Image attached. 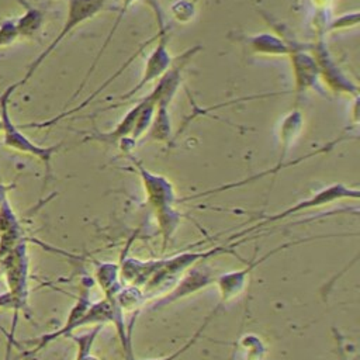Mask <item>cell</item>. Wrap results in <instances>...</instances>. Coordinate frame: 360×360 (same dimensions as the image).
<instances>
[{
    "label": "cell",
    "instance_id": "cell-1",
    "mask_svg": "<svg viewBox=\"0 0 360 360\" xmlns=\"http://www.w3.org/2000/svg\"><path fill=\"white\" fill-rule=\"evenodd\" d=\"M128 158L141 179L146 202L156 217L159 232L163 240L162 252H165L169 240L172 239L181 222V212L174 207V204L180 200L176 195L173 183L166 176L149 170L146 166H143L141 160H138L131 153H128Z\"/></svg>",
    "mask_w": 360,
    "mask_h": 360
},
{
    "label": "cell",
    "instance_id": "cell-2",
    "mask_svg": "<svg viewBox=\"0 0 360 360\" xmlns=\"http://www.w3.org/2000/svg\"><path fill=\"white\" fill-rule=\"evenodd\" d=\"M0 262H3L6 269V281L8 291L0 295V307L10 308L14 312L13 326L10 339L14 335V325L17 314L27 304L28 297V250L25 239L20 240Z\"/></svg>",
    "mask_w": 360,
    "mask_h": 360
},
{
    "label": "cell",
    "instance_id": "cell-3",
    "mask_svg": "<svg viewBox=\"0 0 360 360\" xmlns=\"http://www.w3.org/2000/svg\"><path fill=\"white\" fill-rule=\"evenodd\" d=\"M18 83H13L10 84L0 96V117H1V122H3V134H4V146L14 149L17 152L21 153H27L31 155L34 158H37L38 160L42 162L44 167H45V176L46 180L52 176V158L59 152V149L63 146V142L51 145V146H41L38 143H35L32 139H30L25 134H22L20 131V127H17L10 117V98L13 96V93L18 89Z\"/></svg>",
    "mask_w": 360,
    "mask_h": 360
},
{
    "label": "cell",
    "instance_id": "cell-4",
    "mask_svg": "<svg viewBox=\"0 0 360 360\" xmlns=\"http://www.w3.org/2000/svg\"><path fill=\"white\" fill-rule=\"evenodd\" d=\"M93 283L89 277L84 278V281H82V288H80V294L76 300V302L73 304V307L69 311V315L65 321V323L55 332L42 335L37 343V346L27 352V354H35L39 350H42L45 346H48L51 342L59 339V338H69L70 335H73V332L82 326H101L105 322V314L104 309L93 302L91 304V298H90V288H91Z\"/></svg>",
    "mask_w": 360,
    "mask_h": 360
},
{
    "label": "cell",
    "instance_id": "cell-5",
    "mask_svg": "<svg viewBox=\"0 0 360 360\" xmlns=\"http://www.w3.org/2000/svg\"><path fill=\"white\" fill-rule=\"evenodd\" d=\"M108 0H68V13H66V20L59 31V34L52 39V42L31 62V65L28 66L24 77L17 82L18 86L25 84L32 75L35 73V70L42 65V62L59 46V44L73 31L76 30L79 25H82L83 22L94 18L107 4Z\"/></svg>",
    "mask_w": 360,
    "mask_h": 360
},
{
    "label": "cell",
    "instance_id": "cell-6",
    "mask_svg": "<svg viewBox=\"0 0 360 360\" xmlns=\"http://www.w3.org/2000/svg\"><path fill=\"white\" fill-rule=\"evenodd\" d=\"M360 197V191L357 187H352V186H347L345 183H333L328 187H323L321 188L319 191H316L315 194L307 197V198H302L300 201H297L295 204L284 208L283 211L280 212H276L273 215H269L266 218H263L262 221L256 222L255 225H252L250 228H246L245 231L239 232V233H235L233 238H239L240 235H245L248 232H252L255 229H259L262 226H266L269 224H273V222H277V221H283L291 215H295L298 212H302L305 210H312V208H319V207H323V205H329V204H333L336 201H340V200H347V198H352V200H357Z\"/></svg>",
    "mask_w": 360,
    "mask_h": 360
},
{
    "label": "cell",
    "instance_id": "cell-7",
    "mask_svg": "<svg viewBox=\"0 0 360 360\" xmlns=\"http://www.w3.org/2000/svg\"><path fill=\"white\" fill-rule=\"evenodd\" d=\"M309 52L316 62L319 79L325 83V86H328L336 94L352 96L354 98L359 97L357 84L340 69L322 37H318L315 42L309 44Z\"/></svg>",
    "mask_w": 360,
    "mask_h": 360
},
{
    "label": "cell",
    "instance_id": "cell-8",
    "mask_svg": "<svg viewBox=\"0 0 360 360\" xmlns=\"http://www.w3.org/2000/svg\"><path fill=\"white\" fill-rule=\"evenodd\" d=\"M204 262L205 260L198 262L197 264L191 266L187 271H184L186 274L176 281V284L172 287V290L167 291V294H163L162 297L153 301L152 309H160L169 304L183 300L191 294H195L211 284H215L217 274L214 273L212 267H210Z\"/></svg>",
    "mask_w": 360,
    "mask_h": 360
},
{
    "label": "cell",
    "instance_id": "cell-9",
    "mask_svg": "<svg viewBox=\"0 0 360 360\" xmlns=\"http://www.w3.org/2000/svg\"><path fill=\"white\" fill-rule=\"evenodd\" d=\"M156 35H158V42L146 58L145 68H143V72H142V76H141L139 82L131 90L121 94L118 97L120 101L129 100L136 93H139L143 87H146L152 82L158 80L170 68V65L173 62V58L169 52V32L156 34Z\"/></svg>",
    "mask_w": 360,
    "mask_h": 360
},
{
    "label": "cell",
    "instance_id": "cell-10",
    "mask_svg": "<svg viewBox=\"0 0 360 360\" xmlns=\"http://www.w3.org/2000/svg\"><path fill=\"white\" fill-rule=\"evenodd\" d=\"M314 239V238H311ZM311 239H301V240H295V242H288V243H284L281 246H277L276 249L270 250L269 253H266L264 256L256 259H250L248 266L240 269V270H235V271H228V273H222V274H218L217 276V280H215V284L218 285V290H219V295H221V304L226 302V301H231L233 300L235 297H238L240 292H243V290L246 288V284H248V280H249V276L252 273V270L255 267H257L259 264H262L267 257H270L271 255L288 248V246H294V245H298V243H302V242H307V240H311Z\"/></svg>",
    "mask_w": 360,
    "mask_h": 360
},
{
    "label": "cell",
    "instance_id": "cell-11",
    "mask_svg": "<svg viewBox=\"0 0 360 360\" xmlns=\"http://www.w3.org/2000/svg\"><path fill=\"white\" fill-rule=\"evenodd\" d=\"M292 77H294V93L301 94L308 90H316L322 93L319 87V70L314 56L309 52V45L298 44L288 55Z\"/></svg>",
    "mask_w": 360,
    "mask_h": 360
},
{
    "label": "cell",
    "instance_id": "cell-12",
    "mask_svg": "<svg viewBox=\"0 0 360 360\" xmlns=\"http://www.w3.org/2000/svg\"><path fill=\"white\" fill-rule=\"evenodd\" d=\"M246 42L253 53L264 56H288L291 51L298 46V42L284 39L283 37L270 32L250 35Z\"/></svg>",
    "mask_w": 360,
    "mask_h": 360
},
{
    "label": "cell",
    "instance_id": "cell-13",
    "mask_svg": "<svg viewBox=\"0 0 360 360\" xmlns=\"http://www.w3.org/2000/svg\"><path fill=\"white\" fill-rule=\"evenodd\" d=\"M22 239L25 238L20 221L8 200H6L0 205V260Z\"/></svg>",
    "mask_w": 360,
    "mask_h": 360
},
{
    "label": "cell",
    "instance_id": "cell-14",
    "mask_svg": "<svg viewBox=\"0 0 360 360\" xmlns=\"http://www.w3.org/2000/svg\"><path fill=\"white\" fill-rule=\"evenodd\" d=\"M302 127H304V115L298 108L288 111L283 117L280 122V129H278V138H280L278 165H281L285 156L288 155L290 149L292 148L297 138L300 136Z\"/></svg>",
    "mask_w": 360,
    "mask_h": 360
},
{
    "label": "cell",
    "instance_id": "cell-15",
    "mask_svg": "<svg viewBox=\"0 0 360 360\" xmlns=\"http://www.w3.org/2000/svg\"><path fill=\"white\" fill-rule=\"evenodd\" d=\"M139 108H141V101H138L135 105H132L111 131L94 132L89 136V139H94V141L108 143V145H118L121 141L131 136Z\"/></svg>",
    "mask_w": 360,
    "mask_h": 360
},
{
    "label": "cell",
    "instance_id": "cell-16",
    "mask_svg": "<svg viewBox=\"0 0 360 360\" xmlns=\"http://www.w3.org/2000/svg\"><path fill=\"white\" fill-rule=\"evenodd\" d=\"M96 281L100 288L104 291V297L112 300L120 288L122 287V281L120 277V263L111 262H100L96 266Z\"/></svg>",
    "mask_w": 360,
    "mask_h": 360
},
{
    "label": "cell",
    "instance_id": "cell-17",
    "mask_svg": "<svg viewBox=\"0 0 360 360\" xmlns=\"http://www.w3.org/2000/svg\"><path fill=\"white\" fill-rule=\"evenodd\" d=\"M20 4L24 7V14L15 18V28L18 37L32 38L44 24V11L38 7H34L27 0H18Z\"/></svg>",
    "mask_w": 360,
    "mask_h": 360
},
{
    "label": "cell",
    "instance_id": "cell-18",
    "mask_svg": "<svg viewBox=\"0 0 360 360\" xmlns=\"http://www.w3.org/2000/svg\"><path fill=\"white\" fill-rule=\"evenodd\" d=\"M169 105L170 104L162 103V101L156 104L155 115L148 129L149 139L158 141V142H169L172 136V120H170Z\"/></svg>",
    "mask_w": 360,
    "mask_h": 360
},
{
    "label": "cell",
    "instance_id": "cell-19",
    "mask_svg": "<svg viewBox=\"0 0 360 360\" xmlns=\"http://www.w3.org/2000/svg\"><path fill=\"white\" fill-rule=\"evenodd\" d=\"M136 0H122V4H121V7H120V10H118V14H117V17H115V21H114V24H112V27L110 28V31H108V34H107V37H105V39H104V42H103V45L100 46V49H98V53H97V56L94 58V60H93V63L90 65V68H89V70H87V73H86V76L83 77V80L80 82V86L77 87V90L73 93V96L70 97V100H69V103L70 101H73L76 97H77V94L83 90V87L86 86V83H87V80H89V77L91 76V73L94 72V69L97 68V63H98V60H100V58H101V55L104 53V51H105V48L108 46V44L111 42V39H112V37H114V34L117 32V30H118V27H120V24H121V21H122V18L125 17V14L128 13V10H129V7L135 3Z\"/></svg>",
    "mask_w": 360,
    "mask_h": 360
},
{
    "label": "cell",
    "instance_id": "cell-20",
    "mask_svg": "<svg viewBox=\"0 0 360 360\" xmlns=\"http://www.w3.org/2000/svg\"><path fill=\"white\" fill-rule=\"evenodd\" d=\"M146 295L143 290L134 284H122L112 301L122 312H138L139 308L146 304Z\"/></svg>",
    "mask_w": 360,
    "mask_h": 360
},
{
    "label": "cell",
    "instance_id": "cell-21",
    "mask_svg": "<svg viewBox=\"0 0 360 360\" xmlns=\"http://www.w3.org/2000/svg\"><path fill=\"white\" fill-rule=\"evenodd\" d=\"M139 101H141V108H139V112H138V117L135 121L134 131L129 136V139L134 142H136L142 135H145L148 132V129L152 124L153 115H155V110H156V100L150 93L146 94L145 97H142Z\"/></svg>",
    "mask_w": 360,
    "mask_h": 360
},
{
    "label": "cell",
    "instance_id": "cell-22",
    "mask_svg": "<svg viewBox=\"0 0 360 360\" xmlns=\"http://www.w3.org/2000/svg\"><path fill=\"white\" fill-rule=\"evenodd\" d=\"M101 329H103V326H93V329L87 333H83L79 336H76V335L69 336L77 345L76 360H98V357L91 354V347H93L96 338Z\"/></svg>",
    "mask_w": 360,
    "mask_h": 360
},
{
    "label": "cell",
    "instance_id": "cell-23",
    "mask_svg": "<svg viewBox=\"0 0 360 360\" xmlns=\"http://www.w3.org/2000/svg\"><path fill=\"white\" fill-rule=\"evenodd\" d=\"M221 305H222V304L219 302V304H218V305H217V307H215V308H214V309H212V311H211V312L204 318V321H202V323L200 325V328L194 332V335H193V336H191V338H190V339H188V340H187V342H186L180 349H177L176 352L170 353L169 356H165V357H160V359H150V360H177L180 356H183L188 349H191V347L194 346V343L198 340V338L202 335L204 329H205V328H207V325L210 323L211 318H212V316L218 312V309L221 308Z\"/></svg>",
    "mask_w": 360,
    "mask_h": 360
},
{
    "label": "cell",
    "instance_id": "cell-24",
    "mask_svg": "<svg viewBox=\"0 0 360 360\" xmlns=\"http://www.w3.org/2000/svg\"><path fill=\"white\" fill-rule=\"evenodd\" d=\"M359 20H360V13H359V11L346 13V14H342V15H339V17H333L332 20L328 21V25H326V28H325V32L357 27Z\"/></svg>",
    "mask_w": 360,
    "mask_h": 360
},
{
    "label": "cell",
    "instance_id": "cell-25",
    "mask_svg": "<svg viewBox=\"0 0 360 360\" xmlns=\"http://www.w3.org/2000/svg\"><path fill=\"white\" fill-rule=\"evenodd\" d=\"M170 13L179 22H188L195 15V7L191 6L190 0H179L170 7Z\"/></svg>",
    "mask_w": 360,
    "mask_h": 360
},
{
    "label": "cell",
    "instance_id": "cell-26",
    "mask_svg": "<svg viewBox=\"0 0 360 360\" xmlns=\"http://www.w3.org/2000/svg\"><path fill=\"white\" fill-rule=\"evenodd\" d=\"M18 38L20 37H18V32H17V28H15V18L4 20L0 24V48L11 45Z\"/></svg>",
    "mask_w": 360,
    "mask_h": 360
},
{
    "label": "cell",
    "instance_id": "cell-27",
    "mask_svg": "<svg viewBox=\"0 0 360 360\" xmlns=\"http://www.w3.org/2000/svg\"><path fill=\"white\" fill-rule=\"evenodd\" d=\"M146 6L150 8V11L155 15L156 20V25H158V32L156 34H165L169 32L167 30V24H166V17H165V11L160 6L159 0H145Z\"/></svg>",
    "mask_w": 360,
    "mask_h": 360
},
{
    "label": "cell",
    "instance_id": "cell-28",
    "mask_svg": "<svg viewBox=\"0 0 360 360\" xmlns=\"http://www.w3.org/2000/svg\"><path fill=\"white\" fill-rule=\"evenodd\" d=\"M311 3L319 10V11H328V8L332 7L335 0H311Z\"/></svg>",
    "mask_w": 360,
    "mask_h": 360
},
{
    "label": "cell",
    "instance_id": "cell-29",
    "mask_svg": "<svg viewBox=\"0 0 360 360\" xmlns=\"http://www.w3.org/2000/svg\"><path fill=\"white\" fill-rule=\"evenodd\" d=\"M14 187V184H3L0 183V205L7 200V193Z\"/></svg>",
    "mask_w": 360,
    "mask_h": 360
},
{
    "label": "cell",
    "instance_id": "cell-30",
    "mask_svg": "<svg viewBox=\"0 0 360 360\" xmlns=\"http://www.w3.org/2000/svg\"><path fill=\"white\" fill-rule=\"evenodd\" d=\"M3 131V122H1V117H0V132Z\"/></svg>",
    "mask_w": 360,
    "mask_h": 360
}]
</instances>
